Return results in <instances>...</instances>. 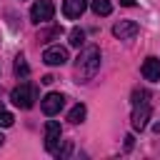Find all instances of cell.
Segmentation results:
<instances>
[{
    "label": "cell",
    "instance_id": "obj_18",
    "mask_svg": "<svg viewBox=\"0 0 160 160\" xmlns=\"http://www.w3.org/2000/svg\"><path fill=\"white\" fill-rule=\"evenodd\" d=\"M52 80H55V78H52V75H45V78H42V80H40V82H45V85H50V82H52Z\"/></svg>",
    "mask_w": 160,
    "mask_h": 160
},
{
    "label": "cell",
    "instance_id": "obj_5",
    "mask_svg": "<svg viewBox=\"0 0 160 160\" xmlns=\"http://www.w3.org/2000/svg\"><path fill=\"white\" fill-rule=\"evenodd\" d=\"M68 60H70V55H68V48H62V45H50V48H45V52H42V62L50 65V68L65 65Z\"/></svg>",
    "mask_w": 160,
    "mask_h": 160
},
{
    "label": "cell",
    "instance_id": "obj_16",
    "mask_svg": "<svg viewBox=\"0 0 160 160\" xmlns=\"http://www.w3.org/2000/svg\"><path fill=\"white\" fill-rule=\"evenodd\" d=\"M12 122H15L12 112H8V110H0V128H10Z\"/></svg>",
    "mask_w": 160,
    "mask_h": 160
},
{
    "label": "cell",
    "instance_id": "obj_11",
    "mask_svg": "<svg viewBox=\"0 0 160 160\" xmlns=\"http://www.w3.org/2000/svg\"><path fill=\"white\" fill-rule=\"evenodd\" d=\"M90 8H92V12H95V15H110V12H112L110 0H92V2H90Z\"/></svg>",
    "mask_w": 160,
    "mask_h": 160
},
{
    "label": "cell",
    "instance_id": "obj_20",
    "mask_svg": "<svg viewBox=\"0 0 160 160\" xmlns=\"http://www.w3.org/2000/svg\"><path fill=\"white\" fill-rule=\"evenodd\" d=\"M120 5H125V8H132V5H135V0H120Z\"/></svg>",
    "mask_w": 160,
    "mask_h": 160
},
{
    "label": "cell",
    "instance_id": "obj_4",
    "mask_svg": "<svg viewBox=\"0 0 160 160\" xmlns=\"http://www.w3.org/2000/svg\"><path fill=\"white\" fill-rule=\"evenodd\" d=\"M55 15V5L52 0H35L32 8H30V20L35 25H42V22H50Z\"/></svg>",
    "mask_w": 160,
    "mask_h": 160
},
{
    "label": "cell",
    "instance_id": "obj_6",
    "mask_svg": "<svg viewBox=\"0 0 160 160\" xmlns=\"http://www.w3.org/2000/svg\"><path fill=\"white\" fill-rule=\"evenodd\" d=\"M62 105H65V95H62V92H48V95L40 100V108H42V112H45L48 118L58 115V112L62 110Z\"/></svg>",
    "mask_w": 160,
    "mask_h": 160
},
{
    "label": "cell",
    "instance_id": "obj_17",
    "mask_svg": "<svg viewBox=\"0 0 160 160\" xmlns=\"http://www.w3.org/2000/svg\"><path fill=\"white\" fill-rule=\"evenodd\" d=\"M70 152H72V142H70V140H68V142H65V145H62V150H58V158H68V155H70Z\"/></svg>",
    "mask_w": 160,
    "mask_h": 160
},
{
    "label": "cell",
    "instance_id": "obj_9",
    "mask_svg": "<svg viewBox=\"0 0 160 160\" xmlns=\"http://www.w3.org/2000/svg\"><path fill=\"white\" fill-rule=\"evenodd\" d=\"M140 72H142V78H145V80L158 82V80H160V58H155V55L145 58V60H142V65H140Z\"/></svg>",
    "mask_w": 160,
    "mask_h": 160
},
{
    "label": "cell",
    "instance_id": "obj_3",
    "mask_svg": "<svg viewBox=\"0 0 160 160\" xmlns=\"http://www.w3.org/2000/svg\"><path fill=\"white\" fill-rule=\"evenodd\" d=\"M60 138H62L60 122H58V120H48V122H45V150H48L50 155H58L60 142H62Z\"/></svg>",
    "mask_w": 160,
    "mask_h": 160
},
{
    "label": "cell",
    "instance_id": "obj_7",
    "mask_svg": "<svg viewBox=\"0 0 160 160\" xmlns=\"http://www.w3.org/2000/svg\"><path fill=\"white\" fill-rule=\"evenodd\" d=\"M130 120H132V128H135V130H145V128H148V120H150V102H148V100L135 102Z\"/></svg>",
    "mask_w": 160,
    "mask_h": 160
},
{
    "label": "cell",
    "instance_id": "obj_15",
    "mask_svg": "<svg viewBox=\"0 0 160 160\" xmlns=\"http://www.w3.org/2000/svg\"><path fill=\"white\" fill-rule=\"evenodd\" d=\"M60 32H62V28H60V25H55V28H50V30H40L38 40H40V42H48L50 38H58Z\"/></svg>",
    "mask_w": 160,
    "mask_h": 160
},
{
    "label": "cell",
    "instance_id": "obj_19",
    "mask_svg": "<svg viewBox=\"0 0 160 160\" xmlns=\"http://www.w3.org/2000/svg\"><path fill=\"white\" fill-rule=\"evenodd\" d=\"M125 148H128V150L132 148V135H128V138H125Z\"/></svg>",
    "mask_w": 160,
    "mask_h": 160
},
{
    "label": "cell",
    "instance_id": "obj_13",
    "mask_svg": "<svg viewBox=\"0 0 160 160\" xmlns=\"http://www.w3.org/2000/svg\"><path fill=\"white\" fill-rule=\"evenodd\" d=\"M85 115H88V110H85V105H75L70 112H68V120L72 122V125H78V122H82L85 120Z\"/></svg>",
    "mask_w": 160,
    "mask_h": 160
},
{
    "label": "cell",
    "instance_id": "obj_12",
    "mask_svg": "<svg viewBox=\"0 0 160 160\" xmlns=\"http://www.w3.org/2000/svg\"><path fill=\"white\" fill-rule=\"evenodd\" d=\"M68 38H70L68 42H70L72 48H82V45H85V30H80V28H72Z\"/></svg>",
    "mask_w": 160,
    "mask_h": 160
},
{
    "label": "cell",
    "instance_id": "obj_8",
    "mask_svg": "<svg viewBox=\"0 0 160 160\" xmlns=\"http://www.w3.org/2000/svg\"><path fill=\"white\" fill-rule=\"evenodd\" d=\"M138 32H140V25H138L135 20H120V22H115V28H112V35L120 38V40H130V38H135Z\"/></svg>",
    "mask_w": 160,
    "mask_h": 160
},
{
    "label": "cell",
    "instance_id": "obj_14",
    "mask_svg": "<svg viewBox=\"0 0 160 160\" xmlns=\"http://www.w3.org/2000/svg\"><path fill=\"white\" fill-rule=\"evenodd\" d=\"M15 75H18V78H28V75H30V65L25 62L22 55L15 58Z\"/></svg>",
    "mask_w": 160,
    "mask_h": 160
},
{
    "label": "cell",
    "instance_id": "obj_22",
    "mask_svg": "<svg viewBox=\"0 0 160 160\" xmlns=\"http://www.w3.org/2000/svg\"><path fill=\"white\" fill-rule=\"evenodd\" d=\"M0 110H2V102H0Z\"/></svg>",
    "mask_w": 160,
    "mask_h": 160
},
{
    "label": "cell",
    "instance_id": "obj_2",
    "mask_svg": "<svg viewBox=\"0 0 160 160\" xmlns=\"http://www.w3.org/2000/svg\"><path fill=\"white\" fill-rule=\"evenodd\" d=\"M10 100L20 110H30L35 105V100H38V88L32 82H22V85H18V88L10 90Z\"/></svg>",
    "mask_w": 160,
    "mask_h": 160
},
{
    "label": "cell",
    "instance_id": "obj_21",
    "mask_svg": "<svg viewBox=\"0 0 160 160\" xmlns=\"http://www.w3.org/2000/svg\"><path fill=\"white\" fill-rule=\"evenodd\" d=\"M2 140H5V138H2V132H0V145H2Z\"/></svg>",
    "mask_w": 160,
    "mask_h": 160
},
{
    "label": "cell",
    "instance_id": "obj_10",
    "mask_svg": "<svg viewBox=\"0 0 160 160\" xmlns=\"http://www.w3.org/2000/svg\"><path fill=\"white\" fill-rule=\"evenodd\" d=\"M88 8V0H65L62 2V15L68 20H78Z\"/></svg>",
    "mask_w": 160,
    "mask_h": 160
},
{
    "label": "cell",
    "instance_id": "obj_1",
    "mask_svg": "<svg viewBox=\"0 0 160 160\" xmlns=\"http://www.w3.org/2000/svg\"><path fill=\"white\" fill-rule=\"evenodd\" d=\"M100 70V48L98 45H88L80 50V55L75 58V80L78 82H88L95 78V72Z\"/></svg>",
    "mask_w": 160,
    "mask_h": 160
}]
</instances>
